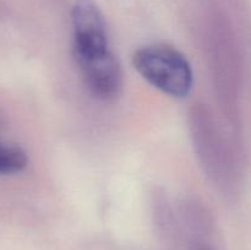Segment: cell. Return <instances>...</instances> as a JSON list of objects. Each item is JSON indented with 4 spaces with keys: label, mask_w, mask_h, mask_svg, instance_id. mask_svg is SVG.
<instances>
[{
    "label": "cell",
    "mask_w": 251,
    "mask_h": 250,
    "mask_svg": "<svg viewBox=\"0 0 251 250\" xmlns=\"http://www.w3.org/2000/svg\"><path fill=\"white\" fill-rule=\"evenodd\" d=\"M132 64L137 73L162 92L183 98L193 88V70L185 56L166 44H152L135 51Z\"/></svg>",
    "instance_id": "obj_1"
},
{
    "label": "cell",
    "mask_w": 251,
    "mask_h": 250,
    "mask_svg": "<svg viewBox=\"0 0 251 250\" xmlns=\"http://www.w3.org/2000/svg\"><path fill=\"white\" fill-rule=\"evenodd\" d=\"M74 53L76 60L109 51L107 24L102 11L92 0H77L71 12Z\"/></svg>",
    "instance_id": "obj_2"
},
{
    "label": "cell",
    "mask_w": 251,
    "mask_h": 250,
    "mask_svg": "<svg viewBox=\"0 0 251 250\" xmlns=\"http://www.w3.org/2000/svg\"><path fill=\"white\" fill-rule=\"evenodd\" d=\"M91 92L104 100H114L123 85L122 69L112 51L76 60Z\"/></svg>",
    "instance_id": "obj_3"
},
{
    "label": "cell",
    "mask_w": 251,
    "mask_h": 250,
    "mask_svg": "<svg viewBox=\"0 0 251 250\" xmlns=\"http://www.w3.org/2000/svg\"><path fill=\"white\" fill-rule=\"evenodd\" d=\"M27 166V156L17 146L0 142V174H15Z\"/></svg>",
    "instance_id": "obj_4"
}]
</instances>
